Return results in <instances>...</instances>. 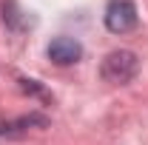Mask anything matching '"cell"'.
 <instances>
[{
    "mask_svg": "<svg viewBox=\"0 0 148 145\" xmlns=\"http://www.w3.org/2000/svg\"><path fill=\"white\" fill-rule=\"evenodd\" d=\"M137 6L131 0H111L106 9V29L111 34H125L131 29H137Z\"/></svg>",
    "mask_w": 148,
    "mask_h": 145,
    "instance_id": "cell-2",
    "label": "cell"
},
{
    "mask_svg": "<svg viewBox=\"0 0 148 145\" xmlns=\"http://www.w3.org/2000/svg\"><path fill=\"white\" fill-rule=\"evenodd\" d=\"M137 71H140V60H137L134 51H125V49L106 54L103 66H100L103 80H106V83H114V85H125V83H131V80L137 77Z\"/></svg>",
    "mask_w": 148,
    "mask_h": 145,
    "instance_id": "cell-1",
    "label": "cell"
},
{
    "mask_svg": "<svg viewBox=\"0 0 148 145\" xmlns=\"http://www.w3.org/2000/svg\"><path fill=\"white\" fill-rule=\"evenodd\" d=\"M26 125H46V117H40V114H34V117H23V120H17V122H3L0 125V134L3 137H17V134H23L26 131Z\"/></svg>",
    "mask_w": 148,
    "mask_h": 145,
    "instance_id": "cell-4",
    "label": "cell"
},
{
    "mask_svg": "<svg viewBox=\"0 0 148 145\" xmlns=\"http://www.w3.org/2000/svg\"><path fill=\"white\" fill-rule=\"evenodd\" d=\"M83 57V46L74 37H54L49 43V60L57 66H71Z\"/></svg>",
    "mask_w": 148,
    "mask_h": 145,
    "instance_id": "cell-3",
    "label": "cell"
}]
</instances>
